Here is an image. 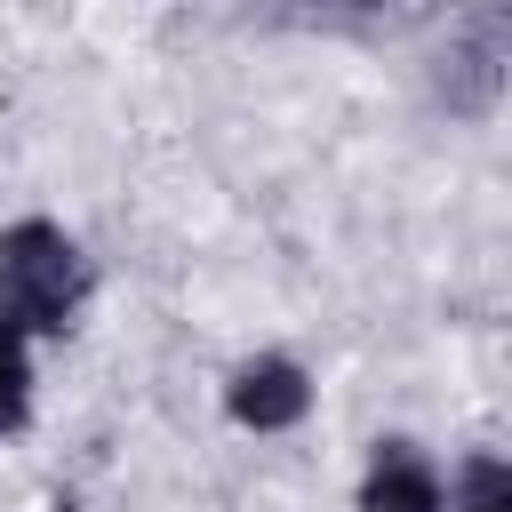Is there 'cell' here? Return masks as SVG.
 I'll return each mask as SVG.
<instances>
[{
	"mask_svg": "<svg viewBox=\"0 0 512 512\" xmlns=\"http://www.w3.org/2000/svg\"><path fill=\"white\" fill-rule=\"evenodd\" d=\"M360 512H448V480L416 440H376L360 472Z\"/></svg>",
	"mask_w": 512,
	"mask_h": 512,
	"instance_id": "obj_3",
	"label": "cell"
},
{
	"mask_svg": "<svg viewBox=\"0 0 512 512\" xmlns=\"http://www.w3.org/2000/svg\"><path fill=\"white\" fill-rule=\"evenodd\" d=\"M456 512H512V464L504 456H464L456 464Z\"/></svg>",
	"mask_w": 512,
	"mask_h": 512,
	"instance_id": "obj_5",
	"label": "cell"
},
{
	"mask_svg": "<svg viewBox=\"0 0 512 512\" xmlns=\"http://www.w3.org/2000/svg\"><path fill=\"white\" fill-rule=\"evenodd\" d=\"M304 408H312V376H304L288 352L240 360L232 384H224V416H232L240 432H288V424H304Z\"/></svg>",
	"mask_w": 512,
	"mask_h": 512,
	"instance_id": "obj_2",
	"label": "cell"
},
{
	"mask_svg": "<svg viewBox=\"0 0 512 512\" xmlns=\"http://www.w3.org/2000/svg\"><path fill=\"white\" fill-rule=\"evenodd\" d=\"M32 416V336L0 312V440Z\"/></svg>",
	"mask_w": 512,
	"mask_h": 512,
	"instance_id": "obj_4",
	"label": "cell"
},
{
	"mask_svg": "<svg viewBox=\"0 0 512 512\" xmlns=\"http://www.w3.org/2000/svg\"><path fill=\"white\" fill-rule=\"evenodd\" d=\"M96 272L80 256V240L48 216H24L0 232V312L24 328V336H64L88 304Z\"/></svg>",
	"mask_w": 512,
	"mask_h": 512,
	"instance_id": "obj_1",
	"label": "cell"
}]
</instances>
